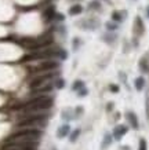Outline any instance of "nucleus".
Masks as SVG:
<instances>
[{"label":"nucleus","mask_w":149,"mask_h":150,"mask_svg":"<svg viewBox=\"0 0 149 150\" xmlns=\"http://www.w3.org/2000/svg\"><path fill=\"white\" fill-rule=\"evenodd\" d=\"M84 95H87V90L86 88H80L79 90V96H84Z\"/></svg>","instance_id":"b1692460"},{"label":"nucleus","mask_w":149,"mask_h":150,"mask_svg":"<svg viewBox=\"0 0 149 150\" xmlns=\"http://www.w3.org/2000/svg\"><path fill=\"white\" fill-rule=\"evenodd\" d=\"M106 28H108L109 30H113V29H116V28H118V25H116V23H113V22H109V23H106Z\"/></svg>","instance_id":"4be33fe9"},{"label":"nucleus","mask_w":149,"mask_h":150,"mask_svg":"<svg viewBox=\"0 0 149 150\" xmlns=\"http://www.w3.org/2000/svg\"><path fill=\"white\" fill-rule=\"evenodd\" d=\"M79 135H80V129L77 128V129H75V131L71 134V138H69V141H71V142H75L77 138H79Z\"/></svg>","instance_id":"f3484780"},{"label":"nucleus","mask_w":149,"mask_h":150,"mask_svg":"<svg viewBox=\"0 0 149 150\" xmlns=\"http://www.w3.org/2000/svg\"><path fill=\"white\" fill-rule=\"evenodd\" d=\"M111 91H112V92H118L119 91V87L118 86H113V84H112V86H111Z\"/></svg>","instance_id":"393cba45"},{"label":"nucleus","mask_w":149,"mask_h":150,"mask_svg":"<svg viewBox=\"0 0 149 150\" xmlns=\"http://www.w3.org/2000/svg\"><path fill=\"white\" fill-rule=\"evenodd\" d=\"M81 11H83V7H81L80 4H75L69 8V14H71V15H77V14H80Z\"/></svg>","instance_id":"ddd939ff"},{"label":"nucleus","mask_w":149,"mask_h":150,"mask_svg":"<svg viewBox=\"0 0 149 150\" xmlns=\"http://www.w3.org/2000/svg\"><path fill=\"white\" fill-rule=\"evenodd\" d=\"M112 143V137H111V134H105V137H104V141H102V145H101V147L102 149H105L106 146H109Z\"/></svg>","instance_id":"2eb2a0df"},{"label":"nucleus","mask_w":149,"mask_h":150,"mask_svg":"<svg viewBox=\"0 0 149 150\" xmlns=\"http://www.w3.org/2000/svg\"><path fill=\"white\" fill-rule=\"evenodd\" d=\"M58 68H59V62L51 58V59H43L40 64L37 66H35L32 70L36 73H47V72H53V70H55Z\"/></svg>","instance_id":"20e7f679"},{"label":"nucleus","mask_w":149,"mask_h":150,"mask_svg":"<svg viewBox=\"0 0 149 150\" xmlns=\"http://www.w3.org/2000/svg\"><path fill=\"white\" fill-rule=\"evenodd\" d=\"M140 66H141V69H142L145 73L149 72V66H148V64H146V59H142V61H141V62H140Z\"/></svg>","instance_id":"a211bd4d"},{"label":"nucleus","mask_w":149,"mask_h":150,"mask_svg":"<svg viewBox=\"0 0 149 150\" xmlns=\"http://www.w3.org/2000/svg\"><path fill=\"white\" fill-rule=\"evenodd\" d=\"M90 7L91 8H95V10H99L101 8V4H99V1H91Z\"/></svg>","instance_id":"aec40b11"},{"label":"nucleus","mask_w":149,"mask_h":150,"mask_svg":"<svg viewBox=\"0 0 149 150\" xmlns=\"http://www.w3.org/2000/svg\"><path fill=\"white\" fill-rule=\"evenodd\" d=\"M127 131H128V128H127L126 125H118V127L113 129V138L118 139V141H120L123 135L127 134Z\"/></svg>","instance_id":"423d86ee"},{"label":"nucleus","mask_w":149,"mask_h":150,"mask_svg":"<svg viewBox=\"0 0 149 150\" xmlns=\"http://www.w3.org/2000/svg\"><path fill=\"white\" fill-rule=\"evenodd\" d=\"M69 131H71V127H69L68 124H65V125H62V127H59L58 131H57V138L62 139V138H65L66 135H68Z\"/></svg>","instance_id":"6e6552de"},{"label":"nucleus","mask_w":149,"mask_h":150,"mask_svg":"<svg viewBox=\"0 0 149 150\" xmlns=\"http://www.w3.org/2000/svg\"><path fill=\"white\" fill-rule=\"evenodd\" d=\"M54 150H55V149H54Z\"/></svg>","instance_id":"cd10ccee"},{"label":"nucleus","mask_w":149,"mask_h":150,"mask_svg":"<svg viewBox=\"0 0 149 150\" xmlns=\"http://www.w3.org/2000/svg\"><path fill=\"white\" fill-rule=\"evenodd\" d=\"M144 23H142V19L140 17H137L135 18V29H134V32H135L137 36H141L142 33H144Z\"/></svg>","instance_id":"1a4fd4ad"},{"label":"nucleus","mask_w":149,"mask_h":150,"mask_svg":"<svg viewBox=\"0 0 149 150\" xmlns=\"http://www.w3.org/2000/svg\"><path fill=\"white\" fill-rule=\"evenodd\" d=\"M55 86L58 87V88H62V87L65 86V81H63V80H61V79H59V80H57V84H55Z\"/></svg>","instance_id":"5701e85b"},{"label":"nucleus","mask_w":149,"mask_h":150,"mask_svg":"<svg viewBox=\"0 0 149 150\" xmlns=\"http://www.w3.org/2000/svg\"><path fill=\"white\" fill-rule=\"evenodd\" d=\"M43 17H44L46 21H51V19L55 17V10H54V7H48V8L44 11Z\"/></svg>","instance_id":"9b49d317"},{"label":"nucleus","mask_w":149,"mask_h":150,"mask_svg":"<svg viewBox=\"0 0 149 150\" xmlns=\"http://www.w3.org/2000/svg\"><path fill=\"white\" fill-rule=\"evenodd\" d=\"M47 114H25L22 116V120L18 121V128H25V127H32V125H36V124L43 123Z\"/></svg>","instance_id":"f03ea898"},{"label":"nucleus","mask_w":149,"mask_h":150,"mask_svg":"<svg viewBox=\"0 0 149 150\" xmlns=\"http://www.w3.org/2000/svg\"><path fill=\"white\" fill-rule=\"evenodd\" d=\"M53 91V84H43L41 87H37L35 90H32V94L33 95H40V94H47V92Z\"/></svg>","instance_id":"0eeeda50"},{"label":"nucleus","mask_w":149,"mask_h":150,"mask_svg":"<svg viewBox=\"0 0 149 150\" xmlns=\"http://www.w3.org/2000/svg\"><path fill=\"white\" fill-rule=\"evenodd\" d=\"M127 120L130 121L131 127L134 128V129L138 128V120H137V116L133 113V112H128V113H127Z\"/></svg>","instance_id":"9d476101"},{"label":"nucleus","mask_w":149,"mask_h":150,"mask_svg":"<svg viewBox=\"0 0 149 150\" xmlns=\"http://www.w3.org/2000/svg\"><path fill=\"white\" fill-rule=\"evenodd\" d=\"M4 150H17V149H11V147H4Z\"/></svg>","instance_id":"bb28decb"},{"label":"nucleus","mask_w":149,"mask_h":150,"mask_svg":"<svg viewBox=\"0 0 149 150\" xmlns=\"http://www.w3.org/2000/svg\"><path fill=\"white\" fill-rule=\"evenodd\" d=\"M41 137V131L36 129V128H22L17 131L15 134L11 135V139H32V141H36L37 138Z\"/></svg>","instance_id":"7ed1b4c3"},{"label":"nucleus","mask_w":149,"mask_h":150,"mask_svg":"<svg viewBox=\"0 0 149 150\" xmlns=\"http://www.w3.org/2000/svg\"><path fill=\"white\" fill-rule=\"evenodd\" d=\"M145 86V79L144 77H138L135 79V90L137 91H141Z\"/></svg>","instance_id":"4468645a"},{"label":"nucleus","mask_w":149,"mask_h":150,"mask_svg":"<svg viewBox=\"0 0 149 150\" xmlns=\"http://www.w3.org/2000/svg\"><path fill=\"white\" fill-rule=\"evenodd\" d=\"M53 77H54V73H51V72L43 73V74H40V76L32 79L31 83H29V87H31L32 90H35V88H37V87H41L43 84H46V81H48L50 79H53Z\"/></svg>","instance_id":"39448f33"},{"label":"nucleus","mask_w":149,"mask_h":150,"mask_svg":"<svg viewBox=\"0 0 149 150\" xmlns=\"http://www.w3.org/2000/svg\"><path fill=\"white\" fill-rule=\"evenodd\" d=\"M146 17L149 18V6H148V8H146Z\"/></svg>","instance_id":"a878e982"},{"label":"nucleus","mask_w":149,"mask_h":150,"mask_svg":"<svg viewBox=\"0 0 149 150\" xmlns=\"http://www.w3.org/2000/svg\"><path fill=\"white\" fill-rule=\"evenodd\" d=\"M53 106V99L47 95H37L36 98L31 99L28 103L22 106L24 110L26 113H33V112H41V110H47Z\"/></svg>","instance_id":"f257e3e1"},{"label":"nucleus","mask_w":149,"mask_h":150,"mask_svg":"<svg viewBox=\"0 0 149 150\" xmlns=\"http://www.w3.org/2000/svg\"><path fill=\"white\" fill-rule=\"evenodd\" d=\"M138 150H146V141L145 139H140V149Z\"/></svg>","instance_id":"6ab92c4d"},{"label":"nucleus","mask_w":149,"mask_h":150,"mask_svg":"<svg viewBox=\"0 0 149 150\" xmlns=\"http://www.w3.org/2000/svg\"><path fill=\"white\" fill-rule=\"evenodd\" d=\"M69 113H71V110H69V109L63 110V113H62V117H63V118H66V120H71V118H72V116H69Z\"/></svg>","instance_id":"412c9836"},{"label":"nucleus","mask_w":149,"mask_h":150,"mask_svg":"<svg viewBox=\"0 0 149 150\" xmlns=\"http://www.w3.org/2000/svg\"><path fill=\"white\" fill-rule=\"evenodd\" d=\"M124 15H126L124 11H115L112 14V19L115 22H122L123 19H124Z\"/></svg>","instance_id":"f8f14e48"},{"label":"nucleus","mask_w":149,"mask_h":150,"mask_svg":"<svg viewBox=\"0 0 149 150\" xmlns=\"http://www.w3.org/2000/svg\"><path fill=\"white\" fill-rule=\"evenodd\" d=\"M83 86H84V83L81 81V80H77V81H75V84L72 86V90L73 91H79L80 88H83Z\"/></svg>","instance_id":"dca6fc26"}]
</instances>
